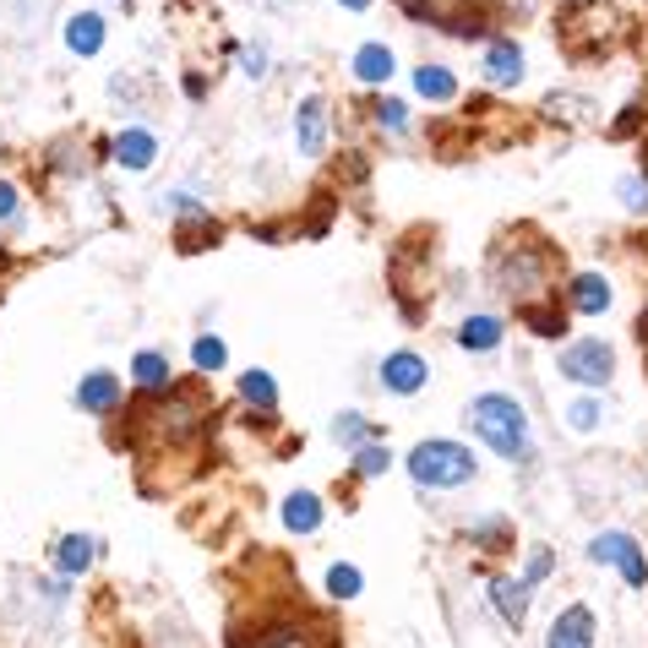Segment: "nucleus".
<instances>
[{"mask_svg": "<svg viewBox=\"0 0 648 648\" xmlns=\"http://www.w3.org/2000/svg\"><path fill=\"white\" fill-rule=\"evenodd\" d=\"M224 648H344V637H339L333 615L310 610L305 599L256 588L229 610Z\"/></svg>", "mask_w": 648, "mask_h": 648, "instance_id": "obj_1", "label": "nucleus"}, {"mask_svg": "<svg viewBox=\"0 0 648 648\" xmlns=\"http://www.w3.org/2000/svg\"><path fill=\"white\" fill-rule=\"evenodd\" d=\"M207 431V398L196 387H153V398L137 404V447L142 463L153 458H175L186 447H196Z\"/></svg>", "mask_w": 648, "mask_h": 648, "instance_id": "obj_2", "label": "nucleus"}, {"mask_svg": "<svg viewBox=\"0 0 648 648\" xmlns=\"http://www.w3.org/2000/svg\"><path fill=\"white\" fill-rule=\"evenodd\" d=\"M550 278H556V251L534 234V229H518L507 234L496 251H491V283L518 305H539V294H550Z\"/></svg>", "mask_w": 648, "mask_h": 648, "instance_id": "obj_3", "label": "nucleus"}, {"mask_svg": "<svg viewBox=\"0 0 648 648\" xmlns=\"http://www.w3.org/2000/svg\"><path fill=\"white\" fill-rule=\"evenodd\" d=\"M469 420H474L480 442H485L496 458H512V463L529 458V420H523V409H518L507 393H485V398H474Z\"/></svg>", "mask_w": 648, "mask_h": 648, "instance_id": "obj_4", "label": "nucleus"}, {"mask_svg": "<svg viewBox=\"0 0 648 648\" xmlns=\"http://www.w3.org/2000/svg\"><path fill=\"white\" fill-rule=\"evenodd\" d=\"M474 453L463 447V442H420L415 453H409V474H415V485H425V491H453V485H469L474 480Z\"/></svg>", "mask_w": 648, "mask_h": 648, "instance_id": "obj_5", "label": "nucleus"}, {"mask_svg": "<svg viewBox=\"0 0 648 648\" xmlns=\"http://www.w3.org/2000/svg\"><path fill=\"white\" fill-rule=\"evenodd\" d=\"M615 371V350L605 339H577L561 350V377L567 382H583V387H605Z\"/></svg>", "mask_w": 648, "mask_h": 648, "instance_id": "obj_6", "label": "nucleus"}, {"mask_svg": "<svg viewBox=\"0 0 648 648\" xmlns=\"http://www.w3.org/2000/svg\"><path fill=\"white\" fill-rule=\"evenodd\" d=\"M588 556H594V561H615L632 588L648 583V561H643V545H637L632 534H599V539L588 545Z\"/></svg>", "mask_w": 648, "mask_h": 648, "instance_id": "obj_7", "label": "nucleus"}, {"mask_svg": "<svg viewBox=\"0 0 648 648\" xmlns=\"http://www.w3.org/2000/svg\"><path fill=\"white\" fill-rule=\"evenodd\" d=\"M545 648H594V610H588V605H567V610L550 621Z\"/></svg>", "mask_w": 648, "mask_h": 648, "instance_id": "obj_8", "label": "nucleus"}, {"mask_svg": "<svg viewBox=\"0 0 648 648\" xmlns=\"http://www.w3.org/2000/svg\"><path fill=\"white\" fill-rule=\"evenodd\" d=\"M382 387H387V393H420V387H425V360H420L415 350L387 355V360H382Z\"/></svg>", "mask_w": 648, "mask_h": 648, "instance_id": "obj_9", "label": "nucleus"}, {"mask_svg": "<svg viewBox=\"0 0 648 648\" xmlns=\"http://www.w3.org/2000/svg\"><path fill=\"white\" fill-rule=\"evenodd\" d=\"M485 77H491L496 88H518V82H523V50H518L512 39H496V45L485 50Z\"/></svg>", "mask_w": 648, "mask_h": 648, "instance_id": "obj_10", "label": "nucleus"}, {"mask_svg": "<svg viewBox=\"0 0 648 648\" xmlns=\"http://www.w3.org/2000/svg\"><path fill=\"white\" fill-rule=\"evenodd\" d=\"M294 137H300V153H321V142H328V104L305 99L294 115Z\"/></svg>", "mask_w": 648, "mask_h": 648, "instance_id": "obj_11", "label": "nucleus"}, {"mask_svg": "<svg viewBox=\"0 0 648 648\" xmlns=\"http://www.w3.org/2000/svg\"><path fill=\"white\" fill-rule=\"evenodd\" d=\"M115 158L126 164V169H153V158H158V142H153V131H120L115 137Z\"/></svg>", "mask_w": 648, "mask_h": 648, "instance_id": "obj_12", "label": "nucleus"}, {"mask_svg": "<svg viewBox=\"0 0 648 648\" xmlns=\"http://www.w3.org/2000/svg\"><path fill=\"white\" fill-rule=\"evenodd\" d=\"M66 45H72V55H99V50H104V17H99V12L72 17V23H66Z\"/></svg>", "mask_w": 648, "mask_h": 648, "instance_id": "obj_13", "label": "nucleus"}, {"mask_svg": "<svg viewBox=\"0 0 648 648\" xmlns=\"http://www.w3.org/2000/svg\"><path fill=\"white\" fill-rule=\"evenodd\" d=\"M393 72H398V61H393L387 45H360L355 50V77L360 82H393Z\"/></svg>", "mask_w": 648, "mask_h": 648, "instance_id": "obj_14", "label": "nucleus"}, {"mask_svg": "<svg viewBox=\"0 0 648 648\" xmlns=\"http://www.w3.org/2000/svg\"><path fill=\"white\" fill-rule=\"evenodd\" d=\"M77 404H82L88 415H104V409H115V404H120V382H115L110 371H93V377L77 387Z\"/></svg>", "mask_w": 648, "mask_h": 648, "instance_id": "obj_15", "label": "nucleus"}, {"mask_svg": "<svg viewBox=\"0 0 648 648\" xmlns=\"http://www.w3.org/2000/svg\"><path fill=\"white\" fill-rule=\"evenodd\" d=\"M316 523H321V496L294 491V496L283 501V529H289V534H316Z\"/></svg>", "mask_w": 648, "mask_h": 648, "instance_id": "obj_16", "label": "nucleus"}, {"mask_svg": "<svg viewBox=\"0 0 648 648\" xmlns=\"http://www.w3.org/2000/svg\"><path fill=\"white\" fill-rule=\"evenodd\" d=\"M93 556H99V550H93V539H88V534H66V539L55 545V567H61L66 577L88 572V567H93Z\"/></svg>", "mask_w": 648, "mask_h": 648, "instance_id": "obj_17", "label": "nucleus"}, {"mask_svg": "<svg viewBox=\"0 0 648 648\" xmlns=\"http://www.w3.org/2000/svg\"><path fill=\"white\" fill-rule=\"evenodd\" d=\"M458 344H463V350H480V355H491V350L501 344V321H496V316H469L463 328H458Z\"/></svg>", "mask_w": 648, "mask_h": 648, "instance_id": "obj_18", "label": "nucleus"}, {"mask_svg": "<svg viewBox=\"0 0 648 648\" xmlns=\"http://www.w3.org/2000/svg\"><path fill=\"white\" fill-rule=\"evenodd\" d=\"M572 305H577L583 316H599V310L610 305V283H605L599 272H583V278L572 283Z\"/></svg>", "mask_w": 648, "mask_h": 648, "instance_id": "obj_19", "label": "nucleus"}, {"mask_svg": "<svg viewBox=\"0 0 648 648\" xmlns=\"http://www.w3.org/2000/svg\"><path fill=\"white\" fill-rule=\"evenodd\" d=\"M491 599L501 605L507 626H523V615H529V588H523V583H507V577H496V583H491Z\"/></svg>", "mask_w": 648, "mask_h": 648, "instance_id": "obj_20", "label": "nucleus"}, {"mask_svg": "<svg viewBox=\"0 0 648 648\" xmlns=\"http://www.w3.org/2000/svg\"><path fill=\"white\" fill-rule=\"evenodd\" d=\"M240 393H245V404H256V409H278V387H272L267 371H245V377H240Z\"/></svg>", "mask_w": 648, "mask_h": 648, "instance_id": "obj_21", "label": "nucleus"}, {"mask_svg": "<svg viewBox=\"0 0 648 648\" xmlns=\"http://www.w3.org/2000/svg\"><path fill=\"white\" fill-rule=\"evenodd\" d=\"M415 88H420L425 99H453V93H458L453 72H442V66H420V72H415Z\"/></svg>", "mask_w": 648, "mask_h": 648, "instance_id": "obj_22", "label": "nucleus"}, {"mask_svg": "<svg viewBox=\"0 0 648 648\" xmlns=\"http://www.w3.org/2000/svg\"><path fill=\"white\" fill-rule=\"evenodd\" d=\"M131 371H137L142 387H169V366H164V355H153V350H142Z\"/></svg>", "mask_w": 648, "mask_h": 648, "instance_id": "obj_23", "label": "nucleus"}, {"mask_svg": "<svg viewBox=\"0 0 648 648\" xmlns=\"http://www.w3.org/2000/svg\"><path fill=\"white\" fill-rule=\"evenodd\" d=\"M191 360H196V371H224V366H229V350H224V339H196Z\"/></svg>", "mask_w": 648, "mask_h": 648, "instance_id": "obj_24", "label": "nucleus"}, {"mask_svg": "<svg viewBox=\"0 0 648 648\" xmlns=\"http://www.w3.org/2000/svg\"><path fill=\"white\" fill-rule=\"evenodd\" d=\"M328 594H333V599H355V594H360V572H355V567H333V572H328Z\"/></svg>", "mask_w": 648, "mask_h": 648, "instance_id": "obj_25", "label": "nucleus"}, {"mask_svg": "<svg viewBox=\"0 0 648 648\" xmlns=\"http://www.w3.org/2000/svg\"><path fill=\"white\" fill-rule=\"evenodd\" d=\"M333 436H339V442H366L371 425H366L360 415H339V420H333Z\"/></svg>", "mask_w": 648, "mask_h": 648, "instance_id": "obj_26", "label": "nucleus"}, {"mask_svg": "<svg viewBox=\"0 0 648 648\" xmlns=\"http://www.w3.org/2000/svg\"><path fill=\"white\" fill-rule=\"evenodd\" d=\"M371 110H377V120H382V126H393V131H404V126H409V115H404V104H398V99H377Z\"/></svg>", "mask_w": 648, "mask_h": 648, "instance_id": "obj_27", "label": "nucleus"}, {"mask_svg": "<svg viewBox=\"0 0 648 648\" xmlns=\"http://www.w3.org/2000/svg\"><path fill=\"white\" fill-rule=\"evenodd\" d=\"M355 469H360V474H382V469H387V453H382V447H360V453H355Z\"/></svg>", "mask_w": 648, "mask_h": 648, "instance_id": "obj_28", "label": "nucleus"}, {"mask_svg": "<svg viewBox=\"0 0 648 648\" xmlns=\"http://www.w3.org/2000/svg\"><path fill=\"white\" fill-rule=\"evenodd\" d=\"M621 191H626V207H632V213H643V207H648V180H643V175L621 180Z\"/></svg>", "mask_w": 648, "mask_h": 648, "instance_id": "obj_29", "label": "nucleus"}, {"mask_svg": "<svg viewBox=\"0 0 648 648\" xmlns=\"http://www.w3.org/2000/svg\"><path fill=\"white\" fill-rule=\"evenodd\" d=\"M545 572H550V550H545V545H539V550H534V556H529V572H523V588H534V583H539V577H545Z\"/></svg>", "mask_w": 648, "mask_h": 648, "instance_id": "obj_30", "label": "nucleus"}, {"mask_svg": "<svg viewBox=\"0 0 648 648\" xmlns=\"http://www.w3.org/2000/svg\"><path fill=\"white\" fill-rule=\"evenodd\" d=\"M567 415H572V425H577V431H594V420H599V404H588V398H583V404H572Z\"/></svg>", "mask_w": 648, "mask_h": 648, "instance_id": "obj_31", "label": "nucleus"}, {"mask_svg": "<svg viewBox=\"0 0 648 648\" xmlns=\"http://www.w3.org/2000/svg\"><path fill=\"white\" fill-rule=\"evenodd\" d=\"M12 207H17V191H12L7 180H0V218H12Z\"/></svg>", "mask_w": 648, "mask_h": 648, "instance_id": "obj_32", "label": "nucleus"}, {"mask_svg": "<svg viewBox=\"0 0 648 648\" xmlns=\"http://www.w3.org/2000/svg\"><path fill=\"white\" fill-rule=\"evenodd\" d=\"M245 72H251V77H262V72H267V55H256V50H245Z\"/></svg>", "mask_w": 648, "mask_h": 648, "instance_id": "obj_33", "label": "nucleus"}, {"mask_svg": "<svg viewBox=\"0 0 648 648\" xmlns=\"http://www.w3.org/2000/svg\"><path fill=\"white\" fill-rule=\"evenodd\" d=\"M339 7H350V12H366V7H371V0H339Z\"/></svg>", "mask_w": 648, "mask_h": 648, "instance_id": "obj_34", "label": "nucleus"}, {"mask_svg": "<svg viewBox=\"0 0 648 648\" xmlns=\"http://www.w3.org/2000/svg\"><path fill=\"white\" fill-rule=\"evenodd\" d=\"M637 333H643V344H648V310H643V321H637Z\"/></svg>", "mask_w": 648, "mask_h": 648, "instance_id": "obj_35", "label": "nucleus"}]
</instances>
